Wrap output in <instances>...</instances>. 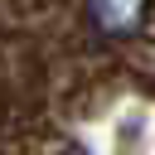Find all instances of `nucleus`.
Returning <instances> with one entry per match:
<instances>
[{"label": "nucleus", "mask_w": 155, "mask_h": 155, "mask_svg": "<svg viewBox=\"0 0 155 155\" xmlns=\"http://www.w3.org/2000/svg\"><path fill=\"white\" fill-rule=\"evenodd\" d=\"M145 5H150V0H87L92 24H97L102 34H131V29H140Z\"/></svg>", "instance_id": "nucleus-1"}]
</instances>
